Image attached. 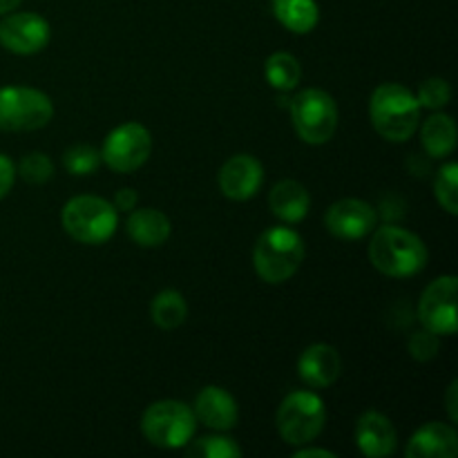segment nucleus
I'll return each instance as SVG.
<instances>
[{
	"instance_id": "10",
	"label": "nucleus",
	"mask_w": 458,
	"mask_h": 458,
	"mask_svg": "<svg viewBox=\"0 0 458 458\" xmlns=\"http://www.w3.org/2000/svg\"><path fill=\"white\" fill-rule=\"evenodd\" d=\"M456 276H441L429 282L419 300V320L423 329L432 331L438 338L454 335L458 329L456 318Z\"/></svg>"
},
{
	"instance_id": "16",
	"label": "nucleus",
	"mask_w": 458,
	"mask_h": 458,
	"mask_svg": "<svg viewBox=\"0 0 458 458\" xmlns=\"http://www.w3.org/2000/svg\"><path fill=\"white\" fill-rule=\"evenodd\" d=\"M340 371H343V360H340L338 349L331 344H309L298 358L300 378L313 389L331 387L340 378Z\"/></svg>"
},
{
	"instance_id": "21",
	"label": "nucleus",
	"mask_w": 458,
	"mask_h": 458,
	"mask_svg": "<svg viewBox=\"0 0 458 458\" xmlns=\"http://www.w3.org/2000/svg\"><path fill=\"white\" fill-rule=\"evenodd\" d=\"M273 16L293 34H309L320 22V7L316 0H271Z\"/></svg>"
},
{
	"instance_id": "34",
	"label": "nucleus",
	"mask_w": 458,
	"mask_h": 458,
	"mask_svg": "<svg viewBox=\"0 0 458 458\" xmlns=\"http://www.w3.org/2000/svg\"><path fill=\"white\" fill-rule=\"evenodd\" d=\"M21 3H22V0H0V16L16 12L18 4H21Z\"/></svg>"
},
{
	"instance_id": "30",
	"label": "nucleus",
	"mask_w": 458,
	"mask_h": 458,
	"mask_svg": "<svg viewBox=\"0 0 458 458\" xmlns=\"http://www.w3.org/2000/svg\"><path fill=\"white\" fill-rule=\"evenodd\" d=\"M16 182V164L7 155H0V199L9 195Z\"/></svg>"
},
{
	"instance_id": "8",
	"label": "nucleus",
	"mask_w": 458,
	"mask_h": 458,
	"mask_svg": "<svg viewBox=\"0 0 458 458\" xmlns=\"http://www.w3.org/2000/svg\"><path fill=\"white\" fill-rule=\"evenodd\" d=\"M54 116V103L45 92L25 85L0 88V130L3 132H34L45 128Z\"/></svg>"
},
{
	"instance_id": "25",
	"label": "nucleus",
	"mask_w": 458,
	"mask_h": 458,
	"mask_svg": "<svg viewBox=\"0 0 458 458\" xmlns=\"http://www.w3.org/2000/svg\"><path fill=\"white\" fill-rule=\"evenodd\" d=\"M186 452H188V456H199V458H237V456H242V447L237 445L235 438L222 437V434H215V437H204L195 443H188Z\"/></svg>"
},
{
	"instance_id": "24",
	"label": "nucleus",
	"mask_w": 458,
	"mask_h": 458,
	"mask_svg": "<svg viewBox=\"0 0 458 458\" xmlns=\"http://www.w3.org/2000/svg\"><path fill=\"white\" fill-rule=\"evenodd\" d=\"M434 197L450 215H458V165L447 161L434 177Z\"/></svg>"
},
{
	"instance_id": "23",
	"label": "nucleus",
	"mask_w": 458,
	"mask_h": 458,
	"mask_svg": "<svg viewBox=\"0 0 458 458\" xmlns=\"http://www.w3.org/2000/svg\"><path fill=\"white\" fill-rule=\"evenodd\" d=\"M264 76L268 85L277 92H293L302 79V67L300 61L289 52H276L264 63Z\"/></svg>"
},
{
	"instance_id": "3",
	"label": "nucleus",
	"mask_w": 458,
	"mask_h": 458,
	"mask_svg": "<svg viewBox=\"0 0 458 458\" xmlns=\"http://www.w3.org/2000/svg\"><path fill=\"white\" fill-rule=\"evenodd\" d=\"M304 262V240L289 226H271L258 237L253 267L267 284H284Z\"/></svg>"
},
{
	"instance_id": "13",
	"label": "nucleus",
	"mask_w": 458,
	"mask_h": 458,
	"mask_svg": "<svg viewBox=\"0 0 458 458\" xmlns=\"http://www.w3.org/2000/svg\"><path fill=\"white\" fill-rule=\"evenodd\" d=\"M219 191L231 201H249L264 183V165L253 155H233L219 168Z\"/></svg>"
},
{
	"instance_id": "2",
	"label": "nucleus",
	"mask_w": 458,
	"mask_h": 458,
	"mask_svg": "<svg viewBox=\"0 0 458 458\" xmlns=\"http://www.w3.org/2000/svg\"><path fill=\"white\" fill-rule=\"evenodd\" d=\"M416 94L401 83H380L369 98V116L374 130L392 143H405L420 125Z\"/></svg>"
},
{
	"instance_id": "9",
	"label": "nucleus",
	"mask_w": 458,
	"mask_h": 458,
	"mask_svg": "<svg viewBox=\"0 0 458 458\" xmlns=\"http://www.w3.org/2000/svg\"><path fill=\"white\" fill-rule=\"evenodd\" d=\"M152 155V134L146 125L128 121L112 130L101 148V161L112 173L128 174L141 168Z\"/></svg>"
},
{
	"instance_id": "19",
	"label": "nucleus",
	"mask_w": 458,
	"mask_h": 458,
	"mask_svg": "<svg viewBox=\"0 0 458 458\" xmlns=\"http://www.w3.org/2000/svg\"><path fill=\"white\" fill-rule=\"evenodd\" d=\"M268 206H271V213L280 222L298 224L309 215L311 195H309V191L300 182L284 179V182L273 186L271 195H268Z\"/></svg>"
},
{
	"instance_id": "22",
	"label": "nucleus",
	"mask_w": 458,
	"mask_h": 458,
	"mask_svg": "<svg viewBox=\"0 0 458 458\" xmlns=\"http://www.w3.org/2000/svg\"><path fill=\"white\" fill-rule=\"evenodd\" d=\"M150 318L161 331L182 327L188 318V302L177 289H164L150 302Z\"/></svg>"
},
{
	"instance_id": "11",
	"label": "nucleus",
	"mask_w": 458,
	"mask_h": 458,
	"mask_svg": "<svg viewBox=\"0 0 458 458\" xmlns=\"http://www.w3.org/2000/svg\"><path fill=\"white\" fill-rule=\"evenodd\" d=\"M52 27L40 13L18 12L4 13L0 21V45L18 56H31L47 47Z\"/></svg>"
},
{
	"instance_id": "5",
	"label": "nucleus",
	"mask_w": 458,
	"mask_h": 458,
	"mask_svg": "<svg viewBox=\"0 0 458 458\" xmlns=\"http://www.w3.org/2000/svg\"><path fill=\"white\" fill-rule=\"evenodd\" d=\"M141 432L150 445L159 450H183L197 432L192 407L182 401H157L143 411Z\"/></svg>"
},
{
	"instance_id": "18",
	"label": "nucleus",
	"mask_w": 458,
	"mask_h": 458,
	"mask_svg": "<svg viewBox=\"0 0 458 458\" xmlns=\"http://www.w3.org/2000/svg\"><path fill=\"white\" fill-rule=\"evenodd\" d=\"M128 237L141 249H157L165 244L173 233L168 215L157 208H134L130 210V217L125 222Z\"/></svg>"
},
{
	"instance_id": "33",
	"label": "nucleus",
	"mask_w": 458,
	"mask_h": 458,
	"mask_svg": "<svg viewBox=\"0 0 458 458\" xmlns=\"http://www.w3.org/2000/svg\"><path fill=\"white\" fill-rule=\"evenodd\" d=\"M293 458H335L334 452L320 450V447H302L293 452Z\"/></svg>"
},
{
	"instance_id": "31",
	"label": "nucleus",
	"mask_w": 458,
	"mask_h": 458,
	"mask_svg": "<svg viewBox=\"0 0 458 458\" xmlns=\"http://www.w3.org/2000/svg\"><path fill=\"white\" fill-rule=\"evenodd\" d=\"M112 204H114L116 210H123V213H130V210L137 208L139 195L132 191V188H121V191L114 195V201H112Z\"/></svg>"
},
{
	"instance_id": "12",
	"label": "nucleus",
	"mask_w": 458,
	"mask_h": 458,
	"mask_svg": "<svg viewBox=\"0 0 458 458\" xmlns=\"http://www.w3.org/2000/svg\"><path fill=\"white\" fill-rule=\"evenodd\" d=\"M325 226L338 240L356 242L369 235L378 226V213L367 201L349 197V199H340L327 208Z\"/></svg>"
},
{
	"instance_id": "17",
	"label": "nucleus",
	"mask_w": 458,
	"mask_h": 458,
	"mask_svg": "<svg viewBox=\"0 0 458 458\" xmlns=\"http://www.w3.org/2000/svg\"><path fill=\"white\" fill-rule=\"evenodd\" d=\"M405 454L407 458H454L458 454L454 425L437 423V420L423 425L410 438Z\"/></svg>"
},
{
	"instance_id": "20",
	"label": "nucleus",
	"mask_w": 458,
	"mask_h": 458,
	"mask_svg": "<svg viewBox=\"0 0 458 458\" xmlns=\"http://www.w3.org/2000/svg\"><path fill=\"white\" fill-rule=\"evenodd\" d=\"M420 128V125H419ZM420 143L432 159H445L456 150V123L450 114L437 112L425 119L420 128Z\"/></svg>"
},
{
	"instance_id": "27",
	"label": "nucleus",
	"mask_w": 458,
	"mask_h": 458,
	"mask_svg": "<svg viewBox=\"0 0 458 458\" xmlns=\"http://www.w3.org/2000/svg\"><path fill=\"white\" fill-rule=\"evenodd\" d=\"M452 98V88L445 79L441 76H432V79L423 81L416 92V101H419L420 107L425 110H441L450 103Z\"/></svg>"
},
{
	"instance_id": "29",
	"label": "nucleus",
	"mask_w": 458,
	"mask_h": 458,
	"mask_svg": "<svg viewBox=\"0 0 458 458\" xmlns=\"http://www.w3.org/2000/svg\"><path fill=\"white\" fill-rule=\"evenodd\" d=\"M438 349H441V340H438L437 334H432L428 329L416 331L410 338V353L419 362H428L432 358H437Z\"/></svg>"
},
{
	"instance_id": "28",
	"label": "nucleus",
	"mask_w": 458,
	"mask_h": 458,
	"mask_svg": "<svg viewBox=\"0 0 458 458\" xmlns=\"http://www.w3.org/2000/svg\"><path fill=\"white\" fill-rule=\"evenodd\" d=\"M16 174H21L22 182L40 186V183L49 182V179L54 177V164L47 155H43V152H31V155L22 157Z\"/></svg>"
},
{
	"instance_id": "6",
	"label": "nucleus",
	"mask_w": 458,
	"mask_h": 458,
	"mask_svg": "<svg viewBox=\"0 0 458 458\" xmlns=\"http://www.w3.org/2000/svg\"><path fill=\"white\" fill-rule=\"evenodd\" d=\"M289 112L295 132L309 146L329 143L338 130V103L320 88L300 89L289 101Z\"/></svg>"
},
{
	"instance_id": "1",
	"label": "nucleus",
	"mask_w": 458,
	"mask_h": 458,
	"mask_svg": "<svg viewBox=\"0 0 458 458\" xmlns=\"http://www.w3.org/2000/svg\"><path fill=\"white\" fill-rule=\"evenodd\" d=\"M369 242V259L374 268L394 280L414 277L428 267V246L416 233L401 226L374 228Z\"/></svg>"
},
{
	"instance_id": "26",
	"label": "nucleus",
	"mask_w": 458,
	"mask_h": 458,
	"mask_svg": "<svg viewBox=\"0 0 458 458\" xmlns=\"http://www.w3.org/2000/svg\"><path fill=\"white\" fill-rule=\"evenodd\" d=\"M63 164H65L67 173L74 174V177H88L101 165V150H97L89 143H76L65 150Z\"/></svg>"
},
{
	"instance_id": "4",
	"label": "nucleus",
	"mask_w": 458,
	"mask_h": 458,
	"mask_svg": "<svg viewBox=\"0 0 458 458\" xmlns=\"http://www.w3.org/2000/svg\"><path fill=\"white\" fill-rule=\"evenodd\" d=\"M63 231L79 244L98 246L112 240L119 226L114 204L97 195L72 197L61 210Z\"/></svg>"
},
{
	"instance_id": "7",
	"label": "nucleus",
	"mask_w": 458,
	"mask_h": 458,
	"mask_svg": "<svg viewBox=\"0 0 458 458\" xmlns=\"http://www.w3.org/2000/svg\"><path fill=\"white\" fill-rule=\"evenodd\" d=\"M327 423L325 401L311 389L291 392L277 407L276 425L289 445H309L322 434Z\"/></svg>"
},
{
	"instance_id": "15",
	"label": "nucleus",
	"mask_w": 458,
	"mask_h": 458,
	"mask_svg": "<svg viewBox=\"0 0 458 458\" xmlns=\"http://www.w3.org/2000/svg\"><path fill=\"white\" fill-rule=\"evenodd\" d=\"M353 438L362 456L367 458H387L396 452L398 437L394 429L392 420L380 411H365L358 419Z\"/></svg>"
},
{
	"instance_id": "14",
	"label": "nucleus",
	"mask_w": 458,
	"mask_h": 458,
	"mask_svg": "<svg viewBox=\"0 0 458 458\" xmlns=\"http://www.w3.org/2000/svg\"><path fill=\"white\" fill-rule=\"evenodd\" d=\"M192 414H195L197 423L206 425L208 429L231 432L240 420V407H237V401L231 392L217 387V385H208L197 394Z\"/></svg>"
},
{
	"instance_id": "32",
	"label": "nucleus",
	"mask_w": 458,
	"mask_h": 458,
	"mask_svg": "<svg viewBox=\"0 0 458 458\" xmlns=\"http://www.w3.org/2000/svg\"><path fill=\"white\" fill-rule=\"evenodd\" d=\"M445 403H447V414H450L452 425H454L458 420V380H452L450 387H447Z\"/></svg>"
}]
</instances>
